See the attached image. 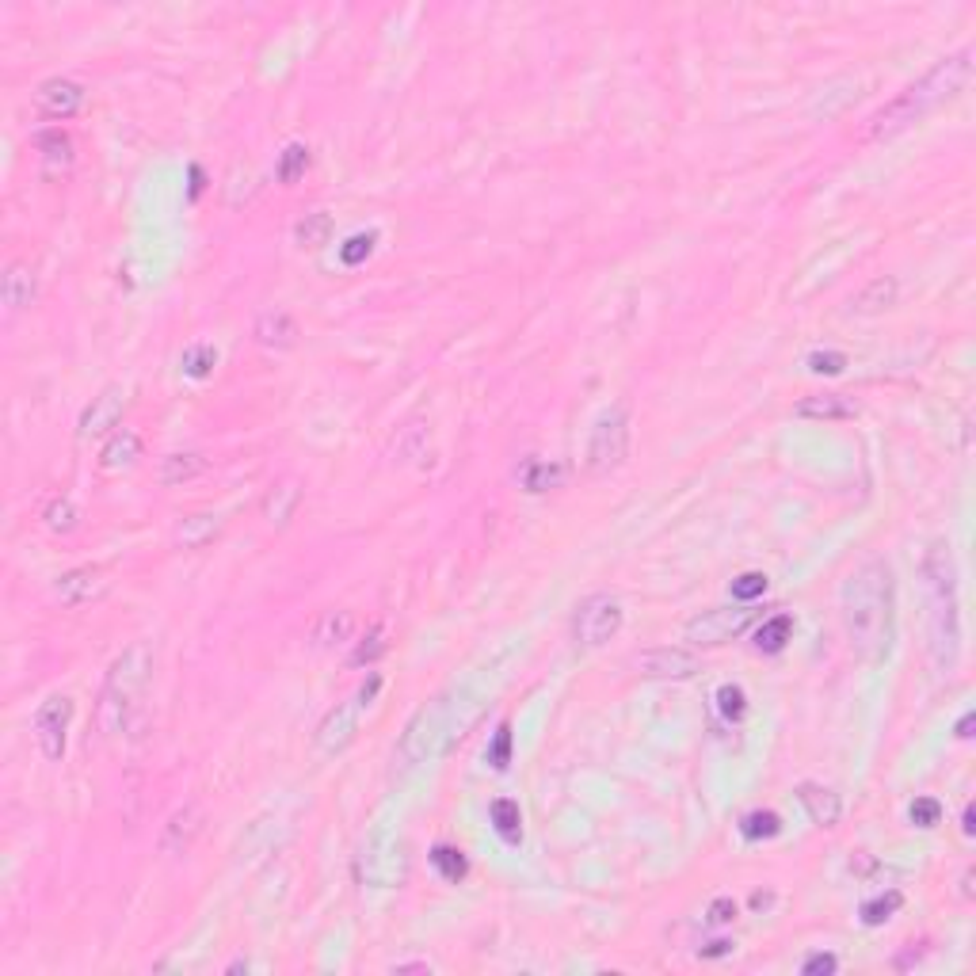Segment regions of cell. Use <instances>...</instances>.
Segmentation results:
<instances>
[{"label": "cell", "instance_id": "5b68a950", "mask_svg": "<svg viewBox=\"0 0 976 976\" xmlns=\"http://www.w3.org/2000/svg\"><path fill=\"white\" fill-rule=\"evenodd\" d=\"M153 675V652L149 645L134 641L130 649H122L103 679L100 702H96V725L103 736H122L134 725V713L142 706V694L149 687Z\"/></svg>", "mask_w": 976, "mask_h": 976}, {"label": "cell", "instance_id": "7bdbcfd3", "mask_svg": "<svg viewBox=\"0 0 976 976\" xmlns=\"http://www.w3.org/2000/svg\"><path fill=\"white\" fill-rule=\"evenodd\" d=\"M488 763H492L496 771H504V767L511 763V729L508 725L496 729V740H492V748H488Z\"/></svg>", "mask_w": 976, "mask_h": 976}, {"label": "cell", "instance_id": "3957f363", "mask_svg": "<svg viewBox=\"0 0 976 976\" xmlns=\"http://www.w3.org/2000/svg\"><path fill=\"white\" fill-rule=\"evenodd\" d=\"M477 713H481V698L466 687H450V691L435 694L431 702H424L412 713V721L401 732V744H397L401 763L405 767H427V763L443 759L469 732Z\"/></svg>", "mask_w": 976, "mask_h": 976}, {"label": "cell", "instance_id": "30bf717a", "mask_svg": "<svg viewBox=\"0 0 976 976\" xmlns=\"http://www.w3.org/2000/svg\"><path fill=\"white\" fill-rule=\"evenodd\" d=\"M622 622H626L622 603H618L614 595H607V591H599V595H588V599L580 603L576 618H572V637H576L584 649H599V645H607V641L618 637Z\"/></svg>", "mask_w": 976, "mask_h": 976}, {"label": "cell", "instance_id": "4316f807", "mask_svg": "<svg viewBox=\"0 0 976 976\" xmlns=\"http://www.w3.org/2000/svg\"><path fill=\"white\" fill-rule=\"evenodd\" d=\"M206 469V458L195 450H180V454H168L161 462V485H183V481H195Z\"/></svg>", "mask_w": 976, "mask_h": 976}, {"label": "cell", "instance_id": "816d5d0a", "mask_svg": "<svg viewBox=\"0 0 976 976\" xmlns=\"http://www.w3.org/2000/svg\"><path fill=\"white\" fill-rule=\"evenodd\" d=\"M961 832H965V835H973V832H976V824H973V805H965V813H961Z\"/></svg>", "mask_w": 976, "mask_h": 976}, {"label": "cell", "instance_id": "7a4b0ae2", "mask_svg": "<svg viewBox=\"0 0 976 976\" xmlns=\"http://www.w3.org/2000/svg\"><path fill=\"white\" fill-rule=\"evenodd\" d=\"M973 81V50L961 46L957 54L935 61L919 81H912L896 100H889L885 107H877L874 115L866 119L862 130V142H889L896 134L912 130L923 119H931L938 107L954 103Z\"/></svg>", "mask_w": 976, "mask_h": 976}, {"label": "cell", "instance_id": "f907efd6", "mask_svg": "<svg viewBox=\"0 0 976 976\" xmlns=\"http://www.w3.org/2000/svg\"><path fill=\"white\" fill-rule=\"evenodd\" d=\"M957 736H961V740H969V736H973V713H965V717L957 721Z\"/></svg>", "mask_w": 976, "mask_h": 976}, {"label": "cell", "instance_id": "f35d334b", "mask_svg": "<svg viewBox=\"0 0 976 976\" xmlns=\"http://www.w3.org/2000/svg\"><path fill=\"white\" fill-rule=\"evenodd\" d=\"M382 652H386V633L370 630L363 641L355 645V652H351V668H366V664H374Z\"/></svg>", "mask_w": 976, "mask_h": 976}, {"label": "cell", "instance_id": "484cf974", "mask_svg": "<svg viewBox=\"0 0 976 976\" xmlns=\"http://www.w3.org/2000/svg\"><path fill=\"white\" fill-rule=\"evenodd\" d=\"M35 149H39L42 164H46L50 172H58V168H69V164H73V142H69V134L58 130V126L39 130V134H35Z\"/></svg>", "mask_w": 976, "mask_h": 976}, {"label": "cell", "instance_id": "c3c4849f", "mask_svg": "<svg viewBox=\"0 0 976 976\" xmlns=\"http://www.w3.org/2000/svg\"><path fill=\"white\" fill-rule=\"evenodd\" d=\"M393 973H431V965L427 961H397Z\"/></svg>", "mask_w": 976, "mask_h": 976}, {"label": "cell", "instance_id": "2e32d148", "mask_svg": "<svg viewBox=\"0 0 976 976\" xmlns=\"http://www.w3.org/2000/svg\"><path fill=\"white\" fill-rule=\"evenodd\" d=\"M203 824H206L203 809H199L195 801H187L183 809H176V813L168 816L164 835H161V851L164 854H187L191 847H195V839L203 835Z\"/></svg>", "mask_w": 976, "mask_h": 976}, {"label": "cell", "instance_id": "e0dca14e", "mask_svg": "<svg viewBox=\"0 0 976 976\" xmlns=\"http://www.w3.org/2000/svg\"><path fill=\"white\" fill-rule=\"evenodd\" d=\"M252 336H256V344L260 347H271V351H290V347L298 344V321L286 313V309H264L260 317H256V325H252Z\"/></svg>", "mask_w": 976, "mask_h": 976}, {"label": "cell", "instance_id": "7dc6e473", "mask_svg": "<svg viewBox=\"0 0 976 976\" xmlns=\"http://www.w3.org/2000/svg\"><path fill=\"white\" fill-rule=\"evenodd\" d=\"M698 954H702V957H725V954H732V942H729V938H713V942H706Z\"/></svg>", "mask_w": 976, "mask_h": 976}, {"label": "cell", "instance_id": "9a60e30c", "mask_svg": "<svg viewBox=\"0 0 976 976\" xmlns=\"http://www.w3.org/2000/svg\"><path fill=\"white\" fill-rule=\"evenodd\" d=\"M35 103H39V111L46 119H73L84 107V88L77 81H69V77H50V81L39 84Z\"/></svg>", "mask_w": 976, "mask_h": 976}, {"label": "cell", "instance_id": "4dcf8cb0", "mask_svg": "<svg viewBox=\"0 0 976 976\" xmlns=\"http://www.w3.org/2000/svg\"><path fill=\"white\" fill-rule=\"evenodd\" d=\"M790 633H793L790 614H774V618H767V622L755 630V649H759V652H782V649H786V641H790Z\"/></svg>", "mask_w": 976, "mask_h": 976}, {"label": "cell", "instance_id": "e575fe53", "mask_svg": "<svg viewBox=\"0 0 976 976\" xmlns=\"http://www.w3.org/2000/svg\"><path fill=\"white\" fill-rule=\"evenodd\" d=\"M900 904H904V896L896 893V889L874 896V900L862 904V923H866V927H881V923H889V919L900 912Z\"/></svg>", "mask_w": 976, "mask_h": 976}, {"label": "cell", "instance_id": "f6af8a7d", "mask_svg": "<svg viewBox=\"0 0 976 976\" xmlns=\"http://www.w3.org/2000/svg\"><path fill=\"white\" fill-rule=\"evenodd\" d=\"M839 969V957L835 954H809L801 961V973L805 976H832Z\"/></svg>", "mask_w": 976, "mask_h": 976}, {"label": "cell", "instance_id": "1f68e13d", "mask_svg": "<svg viewBox=\"0 0 976 976\" xmlns=\"http://www.w3.org/2000/svg\"><path fill=\"white\" fill-rule=\"evenodd\" d=\"M431 866H435V870H439V877H443V881H450V885L466 881V874H469L466 854L458 851V847H447V843H439V847L431 851Z\"/></svg>", "mask_w": 976, "mask_h": 976}, {"label": "cell", "instance_id": "8d00e7d4", "mask_svg": "<svg viewBox=\"0 0 976 976\" xmlns=\"http://www.w3.org/2000/svg\"><path fill=\"white\" fill-rule=\"evenodd\" d=\"M305 168H309V149H305L302 142H290L283 149V157H279V180L283 183H294V180H302L305 176Z\"/></svg>", "mask_w": 976, "mask_h": 976}, {"label": "cell", "instance_id": "ee69618b", "mask_svg": "<svg viewBox=\"0 0 976 976\" xmlns=\"http://www.w3.org/2000/svg\"><path fill=\"white\" fill-rule=\"evenodd\" d=\"M843 366H847L843 351H816V355H809V370L813 374H839Z\"/></svg>", "mask_w": 976, "mask_h": 976}, {"label": "cell", "instance_id": "ba28073f", "mask_svg": "<svg viewBox=\"0 0 976 976\" xmlns=\"http://www.w3.org/2000/svg\"><path fill=\"white\" fill-rule=\"evenodd\" d=\"M630 408L626 405H610L595 427H591L588 439V473L595 477H607L614 469L630 458Z\"/></svg>", "mask_w": 976, "mask_h": 976}, {"label": "cell", "instance_id": "b9f144b4", "mask_svg": "<svg viewBox=\"0 0 976 976\" xmlns=\"http://www.w3.org/2000/svg\"><path fill=\"white\" fill-rule=\"evenodd\" d=\"M767 591V576L763 572H744L740 580H732V599L736 603H755Z\"/></svg>", "mask_w": 976, "mask_h": 976}, {"label": "cell", "instance_id": "5bb4252c", "mask_svg": "<svg viewBox=\"0 0 976 976\" xmlns=\"http://www.w3.org/2000/svg\"><path fill=\"white\" fill-rule=\"evenodd\" d=\"M107 588H111L107 572L92 569V565H81V569L61 572L58 584H54V595H58L61 603H69V607H84V603H96V599H103V595H107Z\"/></svg>", "mask_w": 976, "mask_h": 976}, {"label": "cell", "instance_id": "7402d4cb", "mask_svg": "<svg viewBox=\"0 0 976 976\" xmlns=\"http://www.w3.org/2000/svg\"><path fill=\"white\" fill-rule=\"evenodd\" d=\"M351 633H355V614L351 610H325L317 618V626H313V645L317 649H336V645L351 641Z\"/></svg>", "mask_w": 976, "mask_h": 976}, {"label": "cell", "instance_id": "ffe728a7", "mask_svg": "<svg viewBox=\"0 0 976 976\" xmlns=\"http://www.w3.org/2000/svg\"><path fill=\"white\" fill-rule=\"evenodd\" d=\"M793 416H801V420H854L858 405L843 393H813V397L793 405Z\"/></svg>", "mask_w": 976, "mask_h": 976}, {"label": "cell", "instance_id": "4fadbf2b", "mask_svg": "<svg viewBox=\"0 0 976 976\" xmlns=\"http://www.w3.org/2000/svg\"><path fill=\"white\" fill-rule=\"evenodd\" d=\"M633 664L649 679H694L702 671V660L691 649H649L641 652Z\"/></svg>", "mask_w": 976, "mask_h": 976}, {"label": "cell", "instance_id": "74e56055", "mask_svg": "<svg viewBox=\"0 0 976 976\" xmlns=\"http://www.w3.org/2000/svg\"><path fill=\"white\" fill-rule=\"evenodd\" d=\"M374 244H378V233H355V237L340 248V260H344V267L366 264V260H370V252H374Z\"/></svg>", "mask_w": 976, "mask_h": 976}, {"label": "cell", "instance_id": "ab89813d", "mask_svg": "<svg viewBox=\"0 0 976 976\" xmlns=\"http://www.w3.org/2000/svg\"><path fill=\"white\" fill-rule=\"evenodd\" d=\"M717 710H721V717H725V721H740V717L748 713V698H744V691H740V687L725 683V687L717 691Z\"/></svg>", "mask_w": 976, "mask_h": 976}, {"label": "cell", "instance_id": "cb8c5ba5", "mask_svg": "<svg viewBox=\"0 0 976 976\" xmlns=\"http://www.w3.org/2000/svg\"><path fill=\"white\" fill-rule=\"evenodd\" d=\"M298 504H302V488L294 485V481H283V485H275L264 496V519L271 527H286L294 519Z\"/></svg>", "mask_w": 976, "mask_h": 976}, {"label": "cell", "instance_id": "8992f818", "mask_svg": "<svg viewBox=\"0 0 976 976\" xmlns=\"http://www.w3.org/2000/svg\"><path fill=\"white\" fill-rule=\"evenodd\" d=\"M355 874L370 889H397L408 874V854H405V835L397 824L378 820L366 832L363 847L355 854Z\"/></svg>", "mask_w": 976, "mask_h": 976}, {"label": "cell", "instance_id": "f546056e", "mask_svg": "<svg viewBox=\"0 0 976 976\" xmlns=\"http://www.w3.org/2000/svg\"><path fill=\"white\" fill-rule=\"evenodd\" d=\"M294 241L302 244V248H309V252L325 248V244L332 241V218H328L325 210H313V214H305L302 222L294 225Z\"/></svg>", "mask_w": 976, "mask_h": 976}, {"label": "cell", "instance_id": "9c48e42d", "mask_svg": "<svg viewBox=\"0 0 976 976\" xmlns=\"http://www.w3.org/2000/svg\"><path fill=\"white\" fill-rule=\"evenodd\" d=\"M759 614H763V610L755 607V603L713 607V610L694 614L683 633H687V641H691V645H698V649H717V645H725V641H732V637H740V633L748 630Z\"/></svg>", "mask_w": 976, "mask_h": 976}, {"label": "cell", "instance_id": "d6986e66", "mask_svg": "<svg viewBox=\"0 0 976 976\" xmlns=\"http://www.w3.org/2000/svg\"><path fill=\"white\" fill-rule=\"evenodd\" d=\"M797 797H801V805H805V813H809L813 824H820V828H835V824H839V816H843V797H839L835 790L816 786V782H801V786H797Z\"/></svg>", "mask_w": 976, "mask_h": 976}, {"label": "cell", "instance_id": "d4e9b609", "mask_svg": "<svg viewBox=\"0 0 976 976\" xmlns=\"http://www.w3.org/2000/svg\"><path fill=\"white\" fill-rule=\"evenodd\" d=\"M851 305H854V313H866V317L885 313L889 305H896V279H889V275H877L874 283H866L858 294H854Z\"/></svg>", "mask_w": 976, "mask_h": 976}, {"label": "cell", "instance_id": "603a6c76", "mask_svg": "<svg viewBox=\"0 0 976 976\" xmlns=\"http://www.w3.org/2000/svg\"><path fill=\"white\" fill-rule=\"evenodd\" d=\"M142 458V435L138 431H115L100 450L103 469H126Z\"/></svg>", "mask_w": 976, "mask_h": 976}, {"label": "cell", "instance_id": "bcb514c9", "mask_svg": "<svg viewBox=\"0 0 976 976\" xmlns=\"http://www.w3.org/2000/svg\"><path fill=\"white\" fill-rule=\"evenodd\" d=\"M736 919V904H732L729 896H717L710 904V912H706V923L710 927H725V923H732Z\"/></svg>", "mask_w": 976, "mask_h": 976}, {"label": "cell", "instance_id": "7c38bea8", "mask_svg": "<svg viewBox=\"0 0 976 976\" xmlns=\"http://www.w3.org/2000/svg\"><path fill=\"white\" fill-rule=\"evenodd\" d=\"M126 412V389L122 386H107L100 397H92V405L81 412V424H77V435L81 439H100L107 431H115Z\"/></svg>", "mask_w": 976, "mask_h": 976}, {"label": "cell", "instance_id": "ac0fdd59", "mask_svg": "<svg viewBox=\"0 0 976 976\" xmlns=\"http://www.w3.org/2000/svg\"><path fill=\"white\" fill-rule=\"evenodd\" d=\"M222 515H214V511H199V515H187V519H180L176 527H172V546L176 549H206L210 542H218L222 538Z\"/></svg>", "mask_w": 976, "mask_h": 976}, {"label": "cell", "instance_id": "44dd1931", "mask_svg": "<svg viewBox=\"0 0 976 976\" xmlns=\"http://www.w3.org/2000/svg\"><path fill=\"white\" fill-rule=\"evenodd\" d=\"M31 302H35V271L27 264H12L4 275V313L16 317Z\"/></svg>", "mask_w": 976, "mask_h": 976}, {"label": "cell", "instance_id": "83f0119b", "mask_svg": "<svg viewBox=\"0 0 976 976\" xmlns=\"http://www.w3.org/2000/svg\"><path fill=\"white\" fill-rule=\"evenodd\" d=\"M488 816H492V828L504 835V843H519L523 839V813H519V801H511V797H496L492 801V809H488Z\"/></svg>", "mask_w": 976, "mask_h": 976}, {"label": "cell", "instance_id": "277c9868", "mask_svg": "<svg viewBox=\"0 0 976 976\" xmlns=\"http://www.w3.org/2000/svg\"><path fill=\"white\" fill-rule=\"evenodd\" d=\"M919 580L927 595V649L938 671H954L961 656V599L950 542H931L919 561Z\"/></svg>", "mask_w": 976, "mask_h": 976}, {"label": "cell", "instance_id": "f1b7e54d", "mask_svg": "<svg viewBox=\"0 0 976 976\" xmlns=\"http://www.w3.org/2000/svg\"><path fill=\"white\" fill-rule=\"evenodd\" d=\"M561 477H565V466L542 462V458H527L523 469H519V481H523L527 492H549V488L561 485Z\"/></svg>", "mask_w": 976, "mask_h": 976}, {"label": "cell", "instance_id": "d590c367", "mask_svg": "<svg viewBox=\"0 0 976 976\" xmlns=\"http://www.w3.org/2000/svg\"><path fill=\"white\" fill-rule=\"evenodd\" d=\"M214 363H218V351H214L210 344H191L180 359L187 378H206V374L214 370Z\"/></svg>", "mask_w": 976, "mask_h": 976}, {"label": "cell", "instance_id": "8fae6325", "mask_svg": "<svg viewBox=\"0 0 976 976\" xmlns=\"http://www.w3.org/2000/svg\"><path fill=\"white\" fill-rule=\"evenodd\" d=\"M73 713H77V706H73L69 694H50L39 710H35V740H39L42 755L50 763H61V755H65Z\"/></svg>", "mask_w": 976, "mask_h": 976}, {"label": "cell", "instance_id": "f5cc1de1", "mask_svg": "<svg viewBox=\"0 0 976 976\" xmlns=\"http://www.w3.org/2000/svg\"><path fill=\"white\" fill-rule=\"evenodd\" d=\"M248 969H252V961H233L225 973H248Z\"/></svg>", "mask_w": 976, "mask_h": 976}, {"label": "cell", "instance_id": "d6a6232c", "mask_svg": "<svg viewBox=\"0 0 976 976\" xmlns=\"http://www.w3.org/2000/svg\"><path fill=\"white\" fill-rule=\"evenodd\" d=\"M42 519H46V527L54 530V534H73L77 523H81V511L73 508L69 496H54V500L46 504V511H42Z\"/></svg>", "mask_w": 976, "mask_h": 976}, {"label": "cell", "instance_id": "836d02e7", "mask_svg": "<svg viewBox=\"0 0 976 976\" xmlns=\"http://www.w3.org/2000/svg\"><path fill=\"white\" fill-rule=\"evenodd\" d=\"M778 832H782V820H778V813H771V809H755V813H748L744 820H740V835H744L748 843L774 839Z\"/></svg>", "mask_w": 976, "mask_h": 976}, {"label": "cell", "instance_id": "52a82bcc", "mask_svg": "<svg viewBox=\"0 0 976 976\" xmlns=\"http://www.w3.org/2000/svg\"><path fill=\"white\" fill-rule=\"evenodd\" d=\"M382 691V675H370L359 691L351 694V698H344V702H336L332 710L321 717V725H317V732H313V744H317V752L321 755H340L355 740V732H359V721H363V713L370 710V702H374V694Z\"/></svg>", "mask_w": 976, "mask_h": 976}, {"label": "cell", "instance_id": "60d3db41", "mask_svg": "<svg viewBox=\"0 0 976 976\" xmlns=\"http://www.w3.org/2000/svg\"><path fill=\"white\" fill-rule=\"evenodd\" d=\"M908 820L915 828H935V824H942V805L935 797H915L912 809H908Z\"/></svg>", "mask_w": 976, "mask_h": 976}, {"label": "cell", "instance_id": "681fc988", "mask_svg": "<svg viewBox=\"0 0 976 976\" xmlns=\"http://www.w3.org/2000/svg\"><path fill=\"white\" fill-rule=\"evenodd\" d=\"M874 870V858H866V854H854L851 858V874H870Z\"/></svg>", "mask_w": 976, "mask_h": 976}, {"label": "cell", "instance_id": "6da1fadb", "mask_svg": "<svg viewBox=\"0 0 976 976\" xmlns=\"http://www.w3.org/2000/svg\"><path fill=\"white\" fill-rule=\"evenodd\" d=\"M839 618L854 656L870 664L889 656L896 637V580L885 557L854 565L839 588Z\"/></svg>", "mask_w": 976, "mask_h": 976}]
</instances>
